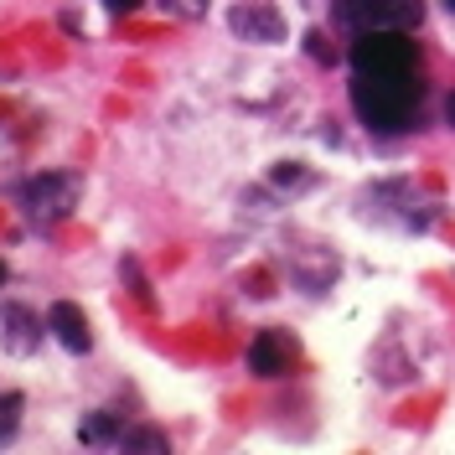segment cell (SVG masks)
<instances>
[{"label": "cell", "mask_w": 455, "mask_h": 455, "mask_svg": "<svg viewBox=\"0 0 455 455\" xmlns=\"http://www.w3.org/2000/svg\"><path fill=\"white\" fill-rule=\"evenodd\" d=\"M228 31H233L238 42L275 47V42H284V16L269 0H238V5H228Z\"/></svg>", "instance_id": "obj_5"}, {"label": "cell", "mask_w": 455, "mask_h": 455, "mask_svg": "<svg viewBox=\"0 0 455 455\" xmlns=\"http://www.w3.org/2000/svg\"><path fill=\"white\" fill-rule=\"evenodd\" d=\"M124 280H130V290H135V300L156 306V295H150V284L140 280V264H135V259H124Z\"/></svg>", "instance_id": "obj_14"}, {"label": "cell", "mask_w": 455, "mask_h": 455, "mask_svg": "<svg viewBox=\"0 0 455 455\" xmlns=\"http://www.w3.org/2000/svg\"><path fill=\"white\" fill-rule=\"evenodd\" d=\"M78 440L84 445H124V425H119V414H104V409H93L84 414V425H78Z\"/></svg>", "instance_id": "obj_9"}, {"label": "cell", "mask_w": 455, "mask_h": 455, "mask_svg": "<svg viewBox=\"0 0 455 455\" xmlns=\"http://www.w3.org/2000/svg\"><path fill=\"white\" fill-rule=\"evenodd\" d=\"M306 52H311L315 62H331V47H326V36H315V31H306Z\"/></svg>", "instance_id": "obj_15"}, {"label": "cell", "mask_w": 455, "mask_h": 455, "mask_svg": "<svg viewBox=\"0 0 455 455\" xmlns=\"http://www.w3.org/2000/svg\"><path fill=\"white\" fill-rule=\"evenodd\" d=\"M21 414H27V398H21V394H0V445H11V440H16Z\"/></svg>", "instance_id": "obj_12"}, {"label": "cell", "mask_w": 455, "mask_h": 455, "mask_svg": "<svg viewBox=\"0 0 455 455\" xmlns=\"http://www.w3.org/2000/svg\"><path fill=\"white\" fill-rule=\"evenodd\" d=\"M445 124H451V130H455V88H451V93H445Z\"/></svg>", "instance_id": "obj_17"}, {"label": "cell", "mask_w": 455, "mask_h": 455, "mask_svg": "<svg viewBox=\"0 0 455 455\" xmlns=\"http://www.w3.org/2000/svg\"><path fill=\"white\" fill-rule=\"evenodd\" d=\"M337 21L347 31H372V27L414 31L425 21V0H337Z\"/></svg>", "instance_id": "obj_3"}, {"label": "cell", "mask_w": 455, "mask_h": 455, "mask_svg": "<svg viewBox=\"0 0 455 455\" xmlns=\"http://www.w3.org/2000/svg\"><path fill=\"white\" fill-rule=\"evenodd\" d=\"M5 275H11V269H5V259H0V290H5Z\"/></svg>", "instance_id": "obj_18"}, {"label": "cell", "mask_w": 455, "mask_h": 455, "mask_svg": "<svg viewBox=\"0 0 455 455\" xmlns=\"http://www.w3.org/2000/svg\"><path fill=\"white\" fill-rule=\"evenodd\" d=\"M295 357H300V347L290 331H259L249 341V372H259V378H284L295 368Z\"/></svg>", "instance_id": "obj_6"}, {"label": "cell", "mask_w": 455, "mask_h": 455, "mask_svg": "<svg viewBox=\"0 0 455 455\" xmlns=\"http://www.w3.org/2000/svg\"><path fill=\"white\" fill-rule=\"evenodd\" d=\"M315 176L311 166H300V161H280V166H269V187H280V192H306Z\"/></svg>", "instance_id": "obj_10"}, {"label": "cell", "mask_w": 455, "mask_h": 455, "mask_svg": "<svg viewBox=\"0 0 455 455\" xmlns=\"http://www.w3.org/2000/svg\"><path fill=\"white\" fill-rule=\"evenodd\" d=\"M124 451H130V455H166L171 440L161 435V429L140 425V429H124Z\"/></svg>", "instance_id": "obj_11"}, {"label": "cell", "mask_w": 455, "mask_h": 455, "mask_svg": "<svg viewBox=\"0 0 455 455\" xmlns=\"http://www.w3.org/2000/svg\"><path fill=\"white\" fill-rule=\"evenodd\" d=\"M445 11H455V0H445Z\"/></svg>", "instance_id": "obj_19"}, {"label": "cell", "mask_w": 455, "mask_h": 455, "mask_svg": "<svg viewBox=\"0 0 455 455\" xmlns=\"http://www.w3.org/2000/svg\"><path fill=\"white\" fill-rule=\"evenodd\" d=\"M425 104L419 73H357L352 84V109L372 135H398L414 124V114Z\"/></svg>", "instance_id": "obj_1"}, {"label": "cell", "mask_w": 455, "mask_h": 455, "mask_svg": "<svg viewBox=\"0 0 455 455\" xmlns=\"http://www.w3.org/2000/svg\"><path fill=\"white\" fill-rule=\"evenodd\" d=\"M207 5H212V0H161V11L176 16V21H202V16H207Z\"/></svg>", "instance_id": "obj_13"}, {"label": "cell", "mask_w": 455, "mask_h": 455, "mask_svg": "<svg viewBox=\"0 0 455 455\" xmlns=\"http://www.w3.org/2000/svg\"><path fill=\"white\" fill-rule=\"evenodd\" d=\"M0 326H5V347L11 352H36V341H42V326H36V315L27 311V306H11V311L0 315Z\"/></svg>", "instance_id": "obj_8"}, {"label": "cell", "mask_w": 455, "mask_h": 455, "mask_svg": "<svg viewBox=\"0 0 455 455\" xmlns=\"http://www.w3.org/2000/svg\"><path fill=\"white\" fill-rule=\"evenodd\" d=\"M78 202V181L62 176V171H42L21 187V207L31 212V223H62Z\"/></svg>", "instance_id": "obj_4"}, {"label": "cell", "mask_w": 455, "mask_h": 455, "mask_svg": "<svg viewBox=\"0 0 455 455\" xmlns=\"http://www.w3.org/2000/svg\"><path fill=\"white\" fill-rule=\"evenodd\" d=\"M352 73H419V47L403 27H372L352 36Z\"/></svg>", "instance_id": "obj_2"}, {"label": "cell", "mask_w": 455, "mask_h": 455, "mask_svg": "<svg viewBox=\"0 0 455 455\" xmlns=\"http://www.w3.org/2000/svg\"><path fill=\"white\" fill-rule=\"evenodd\" d=\"M104 11L109 16H130V11H140V0H104Z\"/></svg>", "instance_id": "obj_16"}, {"label": "cell", "mask_w": 455, "mask_h": 455, "mask_svg": "<svg viewBox=\"0 0 455 455\" xmlns=\"http://www.w3.org/2000/svg\"><path fill=\"white\" fill-rule=\"evenodd\" d=\"M47 331H52V337L62 341L68 352H78V357H84V352H93V331H88V315L78 311L73 300H57L52 311H47Z\"/></svg>", "instance_id": "obj_7"}]
</instances>
